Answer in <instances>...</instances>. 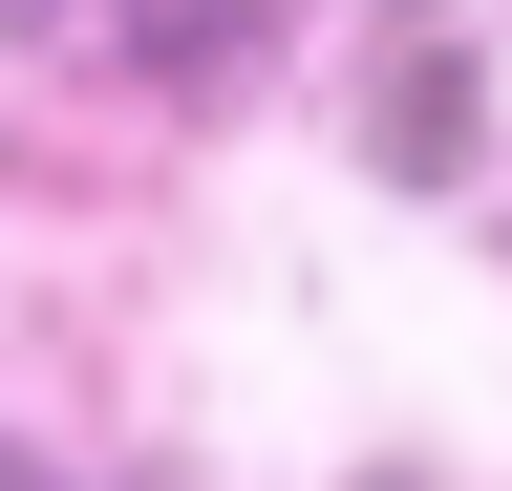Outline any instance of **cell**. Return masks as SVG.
Here are the masks:
<instances>
[{
	"label": "cell",
	"mask_w": 512,
	"mask_h": 491,
	"mask_svg": "<svg viewBox=\"0 0 512 491\" xmlns=\"http://www.w3.org/2000/svg\"><path fill=\"white\" fill-rule=\"evenodd\" d=\"M128 22H150V65H171V86H235L256 43L299 22V0H128Z\"/></svg>",
	"instance_id": "6da1fadb"
},
{
	"label": "cell",
	"mask_w": 512,
	"mask_h": 491,
	"mask_svg": "<svg viewBox=\"0 0 512 491\" xmlns=\"http://www.w3.org/2000/svg\"><path fill=\"white\" fill-rule=\"evenodd\" d=\"M0 491H43V470H22V449H0Z\"/></svg>",
	"instance_id": "7a4b0ae2"
},
{
	"label": "cell",
	"mask_w": 512,
	"mask_h": 491,
	"mask_svg": "<svg viewBox=\"0 0 512 491\" xmlns=\"http://www.w3.org/2000/svg\"><path fill=\"white\" fill-rule=\"evenodd\" d=\"M22 22H43V0H22Z\"/></svg>",
	"instance_id": "3957f363"
}]
</instances>
